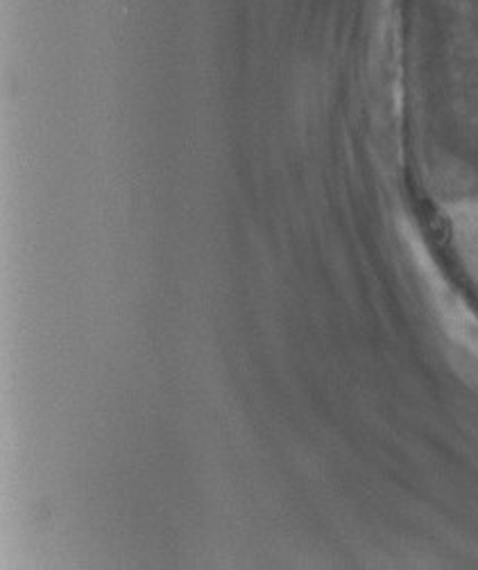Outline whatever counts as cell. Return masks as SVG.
I'll return each mask as SVG.
<instances>
[{"label": "cell", "instance_id": "obj_1", "mask_svg": "<svg viewBox=\"0 0 478 570\" xmlns=\"http://www.w3.org/2000/svg\"><path fill=\"white\" fill-rule=\"evenodd\" d=\"M416 263L425 283V293L438 317V324L447 340L456 346L460 361L467 365L469 374L478 381V315L467 306V302L451 288L442 276L429 252L420 243L413 245Z\"/></svg>", "mask_w": 478, "mask_h": 570}, {"label": "cell", "instance_id": "obj_2", "mask_svg": "<svg viewBox=\"0 0 478 570\" xmlns=\"http://www.w3.org/2000/svg\"><path fill=\"white\" fill-rule=\"evenodd\" d=\"M451 229L458 256L478 285V202H467L451 208Z\"/></svg>", "mask_w": 478, "mask_h": 570}]
</instances>
